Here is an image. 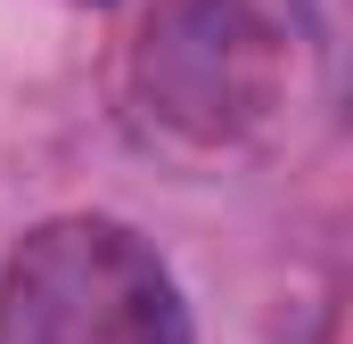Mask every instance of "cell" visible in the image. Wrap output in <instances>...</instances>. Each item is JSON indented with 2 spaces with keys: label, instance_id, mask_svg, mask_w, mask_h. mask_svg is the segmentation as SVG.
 <instances>
[{
  "label": "cell",
  "instance_id": "6da1fadb",
  "mask_svg": "<svg viewBox=\"0 0 353 344\" xmlns=\"http://www.w3.org/2000/svg\"><path fill=\"white\" fill-rule=\"evenodd\" d=\"M304 98V25L279 0H165L132 50V107L189 156L255 148Z\"/></svg>",
  "mask_w": 353,
  "mask_h": 344
},
{
  "label": "cell",
  "instance_id": "7a4b0ae2",
  "mask_svg": "<svg viewBox=\"0 0 353 344\" xmlns=\"http://www.w3.org/2000/svg\"><path fill=\"white\" fill-rule=\"evenodd\" d=\"M0 344H189V303L140 230L58 213L0 262Z\"/></svg>",
  "mask_w": 353,
  "mask_h": 344
}]
</instances>
